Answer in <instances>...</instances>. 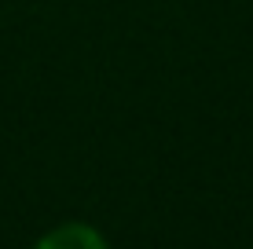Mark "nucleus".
<instances>
[{"label":"nucleus","mask_w":253,"mask_h":249,"mask_svg":"<svg viewBox=\"0 0 253 249\" xmlns=\"http://www.w3.org/2000/svg\"><path fill=\"white\" fill-rule=\"evenodd\" d=\"M33 249H110L107 238L99 235L92 224H81V220H66V224L44 231L37 238Z\"/></svg>","instance_id":"f257e3e1"}]
</instances>
